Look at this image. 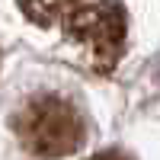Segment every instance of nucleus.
Masks as SVG:
<instances>
[{"mask_svg":"<svg viewBox=\"0 0 160 160\" xmlns=\"http://www.w3.org/2000/svg\"><path fill=\"white\" fill-rule=\"evenodd\" d=\"M13 135L26 154L38 160H58L83 148L87 141V115L64 93L45 90L26 96L22 106L10 115Z\"/></svg>","mask_w":160,"mask_h":160,"instance_id":"1","label":"nucleus"},{"mask_svg":"<svg viewBox=\"0 0 160 160\" xmlns=\"http://www.w3.org/2000/svg\"><path fill=\"white\" fill-rule=\"evenodd\" d=\"M55 16H61L64 38L83 48L90 64L109 74L125 45L128 13L118 3H55Z\"/></svg>","mask_w":160,"mask_h":160,"instance_id":"2","label":"nucleus"},{"mask_svg":"<svg viewBox=\"0 0 160 160\" xmlns=\"http://www.w3.org/2000/svg\"><path fill=\"white\" fill-rule=\"evenodd\" d=\"M87 160H131L125 151H118V148H109V151H99V154H93Z\"/></svg>","mask_w":160,"mask_h":160,"instance_id":"3","label":"nucleus"}]
</instances>
